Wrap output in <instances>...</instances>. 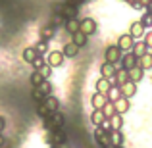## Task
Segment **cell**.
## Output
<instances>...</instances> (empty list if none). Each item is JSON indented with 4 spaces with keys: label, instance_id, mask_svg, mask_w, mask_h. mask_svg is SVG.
Masks as SVG:
<instances>
[{
    "label": "cell",
    "instance_id": "obj_1",
    "mask_svg": "<svg viewBox=\"0 0 152 148\" xmlns=\"http://www.w3.org/2000/svg\"><path fill=\"white\" fill-rule=\"evenodd\" d=\"M45 127L48 131H54V129H62L64 127V114L62 112H52L48 117H45Z\"/></svg>",
    "mask_w": 152,
    "mask_h": 148
},
{
    "label": "cell",
    "instance_id": "obj_2",
    "mask_svg": "<svg viewBox=\"0 0 152 148\" xmlns=\"http://www.w3.org/2000/svg\"><path fill=\"white\" fill-rule=\"evenodd\" d=\"M108 131H110V129H106L104 125H96V129H94V141L100 142L104 148L112 146V142H110V133H108Z\"/></svg>",
    "mask_w": 152,
    "mask_h": 148
},
{
    "label": "cell",
    "instance_id": "obj_3",
    "mask_svg": "<svg viewBox=\"0 0 152 148\" xmlns=\"http://www.w3.org/2000/svg\"><path fill=\"white\" fill-rule=\"evenodd\" d=\"M121 48H119V46L118 44H115V46H108V48H106V52H104V58H106V62H110V63H119V62H121Z\"/></svg>",
    "mask_w": 152,
    "mask_h": 148
},
{
    "label": "cell",
    "instance_id": "obj_4",
    "mask_svg": "<svg viewBox=\"0 0 152 148\" xmlns=\"http://www.w3.org/2000/svg\"><path fill=\"white\" fill-rule=\"evenodd\" d=\"M46 141H48V144H64L66 142V133H64L62 129H54V131H48V135H46Z\"/></svg>",
    "mask_w": 152,
    "mask_h": 148
},
{
    "label": "cell",
    "instance_id": "obj_5",
    "mask_svg": "<svg viewBox=\"0 0 152 148\" xmlns=\"http://www.w3.org/2000/svg\"><path fill=\"white\" fill-rule=\"evenodd\" d=\"M119 89H121V96H125V98H133L135 94H137V83L135 81H125L123 85H119Z\"/></svg>",
    "mask_w": 152,
    "mask_h": 148
},
{
    "label": "cell",
    "instance_id": "obj_6",
    "mask_svg": "<svg viewBox=\"0 0 152 148\" xmlns=\"http://www.w3.org/2000/svg\"><path fill=\"white\" fill-rule=\"evenodd\" d=\"M133 44H135V37L131 33H127V35H119V39H118V46L121 50H133Z\"/></svg>",
    "mask_w": 152,
    "mask_h": 148
},
{
    "label": "cell",
    "instance_id": "obj_7",
    "mask_svg": "<svg viewBox=\"0 0 152 148\" xmlns=\"http://www.w3.org/2000/svg\"><path fill=\"white\" fill-rule=\"evenodd\" d=\"M139 63V56L135 54V52H125V54L121 56V66L125 67V69H131V67H135Z\"/></svg>",
    "mask_w": 152,
    "mask_h": 148
},
{
    "label": "cell",
    "instance_id": "obj_8",
    "mask_svg": "<svg viewBox=\"0 0 152 148\" xmlns=\"http://www.w3.org/2000/svg\"><path fill=\"white\" fill-rule=\"evenodd\" d=\"M79 31H83L85 35H93L94 31H96V21L91 19V17L81 19V27H79Z\"/></svg>",
    "mask_w": 152,
    "mask_h": 148
},
{
    "label": "cell",
    "instance_id": "obj_9",
    "mask_svg": "<svg viewBox=\"0 0 152 148\" xmlns=\"http://www.w3.org/2000/svg\"><path fill=\"white\" fill-rule=\"evenodd\" d=\"M114 81L115 85H123L125 81H129V69H125V67H118L115 69V75H114Z\"/></svg>",
    "mask_w": 152,
    "mask_h": 148
},
{
    "label": "cell",
    "instance_id": "obj_10",
    "mask_svg": "<svg viewBox=\"0 0 152 148\" xmlns=\"http://www.w3.org/2000/svg\"><path fill=\"white\" fill-rule=\"evenodd\" d=\"M115 63H110V62H104L102 66H100V75L102 77H108V79H114V75H115Z\"/></svg>",
    "mask_w": 152,
    "mask_h": 148
},
{
    "label": "cell",
    "instance_id": "obj_11",
    "mask_svg": "<svg viewBox=\"0 0 152 148\" xmlns=\"http://www.w3.org/2000/svg\"><path fill=\"white\" fill-rule=\"evenodd\" d=\"M106 102H108V96H106V94H102V93H96L93 98H91V106H93L94 110H102Z\"/></svg>",
    "mask_w": 152,
    "mask_h": 148
},
{
    "label": "cell",
    "instance_id": "obj_12",
    "mask_svg": "<svg viewBox=\"0 0 152 148\" xmlns=\"http://www.w3.org/2000/svg\"><path fill=\"white\" fill-rule=\"evenodd\" d=\"M145 29H146V27L142 25V21L139 19V21L131 23V27H129V33L133 35L135 39H139V37H145Z\"/></svg>",
    "mask_w": 152,
    "mask_h": 148
},
{
    "label": "cell",
    "instance_id": "obj_13",
    "mask_svg": "<svg viewBox=\"0 0 152 148\" xmlns=\"http://www.w3.org/2000/svg\"><path fill=\"white\" fill-rule=\"evenodd\" d=\"M64 27H66V31H67L69 35H73V33H77V31H79V27H81V21H79L77 17H69V19H66Z\"/></svg>",
    "mask_w": 152,
    "mask_h": 148
},
{
    "label": "cell",
    "instance_id": "obj_14",
    "mask_svg": "<svg viewBox=\"0 0 152 148\" xmlns=\"http://www.w3.org/2000/svg\"><path fill=\"white\" fill-rule=\"evenodd\" d=\"M108 127H110V129H121V127H123L121 114H118V112H115L114 115H110V117H108Z\"/></svg>",
    "mask_w": 152,
    "mask_h": 148
},
{
    "label": "cell",
    "instance_id": "obj_15",
    "mask_svg": "<svg viewBox=\"0 0 152 148\" xmlns=\"http://www.w3.org/2000/svg\"><path fill=\"white\" fill-rule=\"evenodd\" d=\"M108 133H110L112 146H121L123 144V135H121V131H119V129H110Z\"/></svg>",
    "mask_w": 152,
    "mask_h": 148
},
{
    "label": "cell",
    "instance_id": "obj_16",
    "mask_svg": "<svg viewBox=\"0 0 152 148\" xmlns=\"http://www.w3.org/2000/svg\"><path fill=\"white\" fill-rule=\"evenodd\" d=\"M71 41L75 42V44L79 46V48H83V46L89 42V35H85L83 31H77V33H73L71 35Z\"/></svg>",
    "mask_w": 152,
    "mask_h": 148
},
{
    "label": "cell",
    "instance_id": "obj_17",
    "mask_svg": "<svg viewBox=\"0 0 152 148\" xmlns=\"http://www.w3.org/2000/svg\"><path fill=\"white\" fill-rule=\"evenodd\" d=\"M114 104H115V112H118V114H121V115L129 110V98H125V96H119Z\"/></svg>",
    "mask_w": 152,
    "mask_h": 148
},
{
    "label": "cell",
    "instance_id": "obj_18",
    "mask_svg": "<svg viewBox=\"0 0 152 148\" xmlns=\"http://www.w3.org/2000/svg\"><path fill=\"white\" fill-rule=\"evenodd\" d=\"M142 75H145V69H142L139 63H137L135 67H131V69H129V79H131V81H135V83L142 81Z\"/></svg>",
    "mask_w": 152,
    "mask_h": 148
},
{
    "label": "cell",
    "instance_id": "obj_19",
    "mask_svg": "<svg viewBox=\"0 0 152 148\" xmlns=\"http://www.w3.org/2000/svg\"><path fill=\"white\" fill-rule=\"evenodd\" d=\"M64 52H50V56H48V63L52 67H58V66H62L64 63Z\"/></svg>",
    "mask_w": 152,
    "mask_h": 148
},
{
    "label": "cell",
    "instance_id": "obj_20",
    "mask_svg": "<svg viewBox=\"0 0 152 148\" xmlns=\"http://www.w3.org/2000/svg\"><path fill=\"white\" fill-rule=\"evenodd\" d=\"M62 52H64V56H66V58H75V56L79 54V46L75 44L73 41H71V42H67V44L64 46Z\"/></svg>",
    "mask_w": 152,
    "mask_h": 148
},
{
    "label": "cell",
    "instance_id": "obj_21",
    "mask_svg": "<svg viewBox=\"0 0 152 148\" xmlns=\"http://www.w3.org/2000/svg\"><path fill=\"white\" fill-rule=\"evenodd\" d=\"M104 121H106L104 110H94L93 114H91V123H93V125H104Z\"/></svg>",
    "mask_w": 152,
    "mask_h": 148
},
{
    "label": "cell",
    "instance_id": "obj_22",
    "mask_svg": "<svg viewBox=\"0 0 152 148\" xmlns=\"http://www.w3.org/2000/svg\"><path fill=\"white\" fill-rule=\"evenodd\" d=\"M110 87H112L110 79H108V77H100V79L96 81V93L108 94V90H110Z\"/></svg>",
    "mask_w": 152,
    "mask_h": 148
},
{
    "label": "cell",
    "instance_id": "obj_23",
    "mask_svg": "<svg viewBox=\"0 0 152 148\" xmlns=\"http://www.w3.org/2000/svg\"><path fill=\"white\" fill-rule=\"evenodd\" d=\"M77 8H79V6H73V4H66V2H64V8H62L64 17H66V19L77 17Z\"/></svg>",
    "mask_w": 152,
    "mask_h": 148
},
{
    "label": "cell",
    "instance_id": "obj_24",
    "mask_svg": "<svg viewBox=\"0 0 152 148\" xmlns=\"http://www.w3.org/2000/svg\"><path fill=\"white\" fill-rule=\"evenodd\" d=\"M37 56H39V52H37V50H35V46H29V48H25V50H23V54H21V58H23V60H25V62H27V63H33V60H35V58H37Z\"/></svg>",
    "mask_w": 152,
    "mask_h": 148
},
{
    "label": "cell",
    "instance_id": "obj_25",
    "mask_svg": "<svg viewBox=\"0 0 152 148\" xmlns=\"http://www.w3.org/2000/svg\"><path fill=\"white\" fill-rule=\"evenodd\" d=\"M139 66L142 69H152V52H146V54H142L139 58Z\"/></svg>",
    "mask_w": 152,
    "mask_h": 148
},
{
    "label": "cell",
    "instance_id": "obj_26",
    "mask_svg": "<svg viewBox=\"0 0 152 148\" xmlns=\"http://www.w3.org/2000/svg\"><path fill=\"white\" fill-rule=\"evenodd\" d=\"M54 33H56V27L52 25H46V27H42L41 29V39H45V41H50L52 37H54Z\"/></svg>",
    "mask_w": 152,
    "mask_h": 148
},
{
    "label": "cell",
    "instance_id": "obj_27",
    "mask_svg": "<svg viewBox=\"0 0 152 148\" xmlns=\"http://www.w3.org/2000/svg\"><path fill=\"white\" fill-rule=\"evenodd\" d=\"M106 96H108V100H112V102H115V100H118L119 96H121V89H119V85H112Z\"/></svg>",
    "mask_w": 152,
    "mask_h": 148
},
{
    "label": "cell",
    "instance_id": "obj_28",
    "mask_svg": "<svg viewBox=\"0 0 152 148\" xmlns=\"http://www.w3.org/2000/svg\"><path fill=\"white\" fill-rule=\"evenodd\" d=\"M29 81H31V85H33V87H39L42 81H45V77H42V73H41L39 69H35L33 73L29 75Z\"/></svg>",
    "mask_w": 152,
    "mask_h": 148
},
{
    "label": "cell",
    "instance_id": "obj_29",
    "mask_svg": "<svg viewBox=\"0 0 152 148\" xmlns=\"http://www.w3.org/2000/svg\"><path fill=\"white\" fill-rule=\"evenodd\" d=\"M31 96H33V100H35L37 104H41V102H45V100H46V94L42 93L39 87H33V90H31Z\"/></svg>",
    "mask_w": 152,
    "mask_h": 148
},
{
    "label": "cell",
    "instance_id": "obj_30",
    "mask_svg": "<svg viewBox=\"0 0 152 148\" xmlns=\"http://www.w3.org/2000/svg\"><path fill=\"white\" fill-rule=\"evenodd\" d=\"M45 104L48 106V110H50V112H56V110L60 108V102H58V98H56V96H52V94H48V96H46Z\"/></svg>",
    "mask_w": 152,
    "mask_h": 148
},
{
    "label": "cell",
    "instance_id": "obj_31",
    "mask_svg": "<svg viewBox=\"0 0 152 148\" xmlns=\"http://www.w3.org/2000/svg\"><path fill=\"white\" fill-rule=\"evenodd\" d=\"M133 52L139 56V58H141L142 54H146V52H148V46H146V42H135V44H133Z\"/></svg>",
    "mask_w": 152,
    "mask_h": 148
},
{
    "label": "cell",
    "instance_id": "obj_32",
    "mask_svg": "<svg viewBox=\"0 0 152 148\" xmlns=\"http://www.w3.org/2000/svg\"><path fill=\"white\" fill-rule=\"evenodd\" d=\"M50 114H52V112L48 110V106H46L45 102H41V104L37 106V115H39V117H42V119H45V117H48Z\"/></svg>",
    "mask_w": 152,
    "mask_h": 148
},
{
    "label": "cell",
    "instance_id": "obj_33",
    "mask_svg": "<svg viewBox=\"0 0 152 148\" xmlns=\"http://www.w3.org/2000/svg\"><path fill=\"white\" fill-rule=\"evenodd\" d=\"M35 50L39 52L41 56H45L46 54V50H48V41H45V39H41V41L35 44Z\"/></svg>",
    "mask_w": 152,
    "mask_h": 148
},
{
    "label": "cell",
    "instance_id": "obj_34",
    "mask_svg": "<svg viewBox=\"0 0 152 148\" xmlns=\"http://www.w3.org/2000/svg\"><path fill=\"white\" fill-rule=\"evenodd\" d=\"M102 110H104V114H106V117H110V115H114V114H115V104L112 102V100H108V102L104 104Z\"/></svg>",
    "mask_w": 152,
    "mask_h": 148
},
{
    "label": "cell",
    "instance_id": "obj_35",
    "mask_svg": "<svg viewBox=\"0 0 152 148\" xmlns=\"http://www.w3.org/2000/svg\"><path fill=\"white\" fill-rule=\"evenodd\" d=\"M141 21H142V25H145V27H148V29H150V27H152V12L146 10L145 14H142Z\"/></svg>",
    "mask_w": 152,
    "mask_h": 148
},
{
    "label": "cell",
    "instance_id": "obj_36",
    "mask_svg": "<svg viewBox=\"0 0 152 148\" xmlns=\"http://www.w3.org/2000/svg\"><path fill=\"white\" fill-rule=\"evenodd\" d=\"M39 89H41L42 93L46 94V96H48V94H52V85H50V81H48V79H45V81H42L41 85H39Z\"/></svg>",
    "mask_w": 152,
    "mask_h": 148
},
{
    "label": "cell",
    "instance_id": "obj_37",
    "mask_svg": "<svg viewBox=\"0 0 152 148\" xmlns=\"http://www.w3.org/2000/svg\"><path fill=\"white\" fill-rule=\"evenodd\" d=\"M66 23V17H64V14H54V17H52V25L54 27H60Z\"/></svg>",
    "mask_w": 152,
    "mask_h": 148
},
{
    "label": "cell",
    "instance_id": "obj_38",
    "mask_svg": "<svg viewBox=\"0 0 152 148\" xmlns=\"http://www.w3.org/2000/svg\"><path fill=\"white\" fill-rule=\"evenodd\" d=\"M52 69H54V67H52L50 63L46 62V63H45V66H42V67H41V69H39V71H41V73H42V77H45V79H48L50 75H52Z\"/></svg>",
    "mask_w": 152,
    "mask_h": 148
},
{
    "label": "cell",
    "instance_id": "obj_39",
    "mask_svg": "<svg viewBox=\"0 0 152 148\" xmlns=\"http://www.w3.org/2000/svg\"><path fill=\"white\" fill-rule=\"evenodd\" d=\"M45 63H46V62H45V58H42V56H41V54H39V56H37V58H35V60H33V67H35V69H41V67H42V66H45Z\"/></svg>",
    "mask_w": 152,
    "mask_h": 148
},
{
    "label": "cell",
    "instance_id": "obj_40",
    "mask_svg": "<svg viewBox=\"0 0 152 148\" xmlns=\"http://www.w3.org/2000/svg\"><path fill=\"white\" fill-rule=\"evenodd\" d=\"M145 42L148 48H152V31H148V33H145Z\"/></svg>",
    "mask_w": 152,
    "mask_h": 148
},
{
    "label": "cell",
    "instance_id": "obj_41",
    "mask_svg": "<svg viewBox=\"0 0 152 148\" xmlns=\"http://www.w3.org/2000/svg\"><path fill=\"white\" fill-rule=\"evenodd\" d=\"M64 2H66V4H73V6H81L85 0H64Z\"/></svg>",
    "mask_w": 152,
    "mask_h": 148
},
{
    "label": "cell",
    "instance_id": "obj_42",
    "mask_svg": "<svg viewBox=\"0 0 152 148\" xmlns=\"http://www.w3.org/2000/svg\"><path fill=\"white\" fill-rule=\"evenodd\" d=\"M129 6H133V8H141V4H139V0H125Z\"/></svg>",
    "mask_w": 152,
    "mask_h": 148
},
{
    "label": "cell",
    "instance_id": "obj_43",
    "mask_svg": "<svg viewBox=\"0 0 152 148\" xmlns=\"http://www.w3.org/2000/svg\"><path fill=\"white\" fill-rule=\"evenodd\" d=\"M4 127H6V119H4L2 115H0V133L4 131Z\"/></svg>",
    "mask_w": 152,
    "mask_h": 148
},
{
    "label": "cell",
    "instance_id": "obj_44",
    "mask_svg": "<svg viewBox=\"0 0 152 148\" xmlns=\"http://www.w3.org/2000/svg\"><path fill=\"white\" fill-rule=\"evenodd\" d=\"M2 146H6V139H4V135L0 133V148H2Z\"/></svg>",
    "mask_w": 152,
    "mask_h": 148
},
{
    "label": "cell",
    "instance_id": "obj_45",
    "mask_svg": "<svg viewBox=\"0 0 152 148\" xmlns=\"http://www.w3.org/2000/svg\"><path fill=\"white\" fill-rule=\"evenodd\" d=\"M150 0H139V4H141V8H146V4H148Z\"/></svg>",
    "mask_w": 152,
    "mask_h": 148
},
{
    "label": "cell",
    "instance_id": "obj_46",
    "mask_svg": "<svg viewBox=\"0 0 152 148\" xmlns=\"http://www.w3.org/2000/svg\"><path fill=\"white\" fill-rule=\"evenodd\" d=\"M146 10H148V12H152V0H150L148 4H146Z\"/></svg>",
    "mask_w": 152,
    "mask_h": 148
},
{
    "label": "cell",
    "instance_id": "obj_47",
    "mask_svg": "<svg viewBox=\"0 0 152 148\" xmlns=\"http://www.w3.org/2000/svg\"><path fill=\"white\" fill-rule=\"evenodd\" d=\"M50 148H62V144H52Z\"/></svg>",
    "mask_w": 152,
    "mask_h": 148
},
{
    "label": "cell",
    "instance_id": "obj_48",
    "mask_svg": "<svg viewBox=\"0 0 152 148\" xmlns=\"http://www.w3.org/2000/svg\"><path fill=\"white\" fill-rule=\"evenodd\" d=\"M114 148H123V144H121V146H114Z\"/></svg>",
    "mask_w": 152,
    "mask_h": 148
},
{
    "label": "cell",
    "instance_id": "obj_49",
    "mask_svg": "<svg viewBox=\"0 0 152 148\" xmlns=\"http://www.w3.org/2000/svg\"><path fill=\"white\" fill-rule=\"evenodd\" d=\"M2 148H6V146H2Z\"/></svg>",
    "mask_w": 152,
    "mask_h": 148
},
{
    "label": "cell",
    "instance_id": "obj_50",
    "mask_svg": "<svg viewBox=\"0 0 152 148\" xmlns=\"http://www.w3.org/2000/svg\"><path fill=\"white\" fill-rule=\"evenodd\" d=\"M150 52H152V50H150Z\"/></svg>",
    "mask_w": 152,
    "mask_h": 148
}]
</instances>
